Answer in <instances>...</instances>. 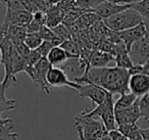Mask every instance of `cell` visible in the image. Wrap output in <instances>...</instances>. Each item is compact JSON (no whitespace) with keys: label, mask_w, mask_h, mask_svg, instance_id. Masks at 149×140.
<instances>
[{"label":"cell","mask_w":149,"mask_h":140,"mask_svg":"<svg viewBox=\"0 0 149 140\" xmlns=\"http://www.w3.org/2000/svg\"><path fill=\"white\" fill-rule=\"evenodd\" d=\"M131 75L127 69L120 66H105V68L90 69L86 75L74 78V82L78 84L93 83L105 89L112 95L126 94L130 92L129 83Z\"/></svg>","instance_id":"cell-1"},{"label":"cell","mask_w":149,"mask_h":140,"mask_svg":"<svg viewBox=\"0 0 149 140\" xmlns=\"http://www.w3.org/2000/svg\"><path fill=\"white\" fill-rule=\"evenodd\" d=\"M74 126L77 129L80 140H97L109 133L101 120L87 117L81 113L74 119Z\"/></svg>","instance_id":"cell-2"},{"label":"cell","mask_w":149,"mask_h":140,"mask_svg":"<svg viewBox=\"0 0 149 140\" xmlns=\"http://www.w3.org/2000/svg\"><path fill=\"white\" fill-rule=\"evenodd\" d=\"M0 49H1V64L4 68V78L0 87L6 90L8 87L17 84V78L13 74V62L15 46L8 37L2 36L0 42Z\"/></svg>","instance_id":"cell-3"},{"label":"cell","mask_w":149,"mask_h":140,"mask_svg":"<svg viewBox=\"0 0 149 140\" xmlns=\"http://www.w3.org/2000/svg\"><path fill=\"white\" fill-rule=\"evenodd\" d=\"M114 101L113 95L111 93L107 95L106 99L99 105H96L92 111L90 109H85L81 111L82 115L87 116L90 118H99L103 124L105 125L106 129L108 132L112 130L118 129V124L116 120V111H114Z\"/></svg>","instance_id":"cell-4"},{"label":"cell","mask_w":149,"mask_h":140,"mask_svg":"<svg viewBox=\"0 0 149 140\" xmlns=\"http://www.w3.org/2000/svg\"><path fill=\"white\" fill-rule=\"evenodd\" d=\"M145 20L137 13L136 10L130 8L113 15L107 20H104V24L108 29L114 32H122L125 30H129L136 26L140 25Z\"/></svg>","instance_id":"cell-5"},{"label":"cell","mask_w":149,"mask_h":140,"mask_svg":"<svg viewBox=\"0 0 149 140\" xmlns=\"http://www.w3.org/2000/svg\"><path fill=\"white\" fill-rule=\"evenodd\" d=\"M52 68L50 62H48L47 57H42L34 66H27L26 69V74L31 78L35 84L39 85L40 89L44 93L49 95L51 93L52 87L48 84L47 81V75L49 70Z\"/></svg>","instance_id":"cell-6"},{"label":"cell","mask_w":149,"mask_h":140,"mask_svg":"<svg viewBox=\"0 0 149 140\" xmlns=\"http://www.w3.org/2000/svg\"><path fill=\"white\" fill-rule=\"evenodd\" d=\"M79 95L82 98H89L93 105H99L106 99L109 94L108 91L101 88L100 86L93 83H86L80 84V88L78 89Z\"/></svg>","instance_id":"cell-7"},{"label":"cell","mask_w":149,"mask_h":140,"mask_svg":"<svg viewBox=\"0 0 149 140\" xmlns=\"http://www.w3.org/2000/svg\"><path fill=\"white\" fill-rule=\"evenodd\" d=\"M47 81L48 84L54 88V87H63L68 86L72 89L77 90L80 88V84L74 82L72 80H68L65 72L62 69L58 66H52L49 70L47 75Z\"/></svg>","instance_id":"cell-8"},{"label":"cell","mask_w":149,"mask_h":140,"mask_svg":"<svg viewBox=\"0 0 149 140\" xmlns=\"http://www.w3.org/2000/svg\"><path fill=\"white\" fill-rule=\"evenodd\" d=\"M144 23L146 25V34L140 41L134 44L130 52L134 56L133 62L137 64H144L149 52V20H145Z\"/></svg>","instance_id":"cell-9"},{"label":"cell","mask_w":149,"mask_h":140,"mask_svg":"<svg viewBox=\"0 0 149 140\" xmlns=\"http://www.w3.org/2000/svg\"><path fill=\"white\" fill-rule=\"evenodd\" d=\"M118 33L122 42L126 45L127 49L129 50V52H131L134 44L140 41L146 34V25L143 22L136 27L131 28L129 30H125V31L122 32H118Z\"/></svg>","instance_id":"cell-10"},{"label":"cell","mask_w":149,"mask_h":140,"mask_svg":"<svg viewBox=\"0 0 149 140\" xmlns=\"http://www.w3.org/2000/svg\"><path fill=\"white\" fill-rule=\"evenodd\" d=\"M141 116V111L139 108V98L133 105L123 111H116V120L118 127L123 125H131V124H136Z\"/></svg>","instance_id":"cell-11"},{"label":"cell","mask_w":149,"mask_h":140,"mask_svg":"<svg viewBox=\"0 0 149 140\" xmlns=\"http://www.w3.org/2000/svg\"><path fill=\"white\" fill-rule=\"evenodd\" d=\"M101 18L95 13V11H89L86 13L78 20L72 27L70 28V32H72V36L78 35V34L82 33L83 31H87L90 28L95 26L97 23L101 22Z\"/></svg>","instance_id":"cell-12"},{"label":"cell","mask_w":149,"mask_h":140,"mask_svg":"<svg viewBox=\"0 0 149 140\" xmlns=\"http://www.w3.org/2000/svg\"><path fill=\"white\" fill-rule=\"evenodd\" d=\"M130 92L136 95L138 98L149 92V76L144 74H138L131 76L129 83Z\"/></svg>","instance_id":"cell-13"},{"label":"cell","mask_w":149,"mask_h":140,"mask_svg":"<svg viewBox=\"0 0 149 140\" xmlns=\"http://www.w3.org/2000/svg\"><path fill=\"white\" fill-rule=\"evenodd\" d=\"M130 7L131 5H118L114 4L112 2H109V1H105L102 4H100L94 11L101 18L102 21H104V20L109 19V18L130 8Z\"/></svg>","instance_id":"cell-14"},{"label":"cell","mask_w":149,"mask_h":140,"mask_svg":"<svg viewBox=\"0 0 149 140\" xmlns=\"http://www.w3.org/2000/svg\"><path fill=\"white\" fill-rule=\"evenodd\" d=\"M114 62L116 66H120L123 69H131L135 64L133 60L130 56V52L127 49L126 45L123 42L116 44V52H114Z\"/></svg>","instance_id":"cell-15"},{"label":"cell","mask_w":149,"mask_h":140,"mask_svg":"<svg viewBox=\"0 0 149 140\" xmlns=\"http://www.w3.org/2000/svg\"><path fill=\"white\" fill-rule=\"evenodd\" d=\"M65 15L66 13L63 9L60 8L57 4L49 7L47 10V22H46V26L52 29V28L60 25L63 22Z\"/></svg>","instance_id":"cell-16"},{"label":"cell","mask_w":149,"mask_h":140,"mask_svg":"<svg viewBox=\"0 0 149 140\" xmlns=\"http://www.w3.org/2000/svg\"><path fill=\"white\" fill-rule=\"evenodd\" d=\"M111 62H114V56L110 53H107L105 51H102L100 49L94 50L91 57V64L90 66L93 68H105L107 64Z\"/></svg>","instance_id":"cell-17"},{"label":"cell","mask_w":149,"mask_h":140,"mask_svg":"<svg viewBox=\"0 0 149 140\" xmlns=\"http://www.w3.org/2000/svg\"><path fill=\"white\" fill-rule=\"evenodd\" d=\"M19 134L13 131V122L11 119L0 120V140H17Z\"/></svg>","instance_id":"cell-18"},{"label":"cell","mask_w":149,"mask_h":140,"mask_svg":"<svg viewBox=\"0 0 149 140\" xmlns=\"http://www.w3.org/2000/svg\"><path fill=\"white\" fill-rule=\"evenodd\" d=\"M47 60L52 66H57L68 60V56L66 51L61 46H54L48 54Z\"/></svg>","instance_id":"cell-19"},{"label":"cell","mask_w":149,"mask_h":140,"mask_svg":"<svg viewBox=\"0 0 149 140\" xmlns=\"http://www.w3.org/2000/svg\"><path fill=\"white\" fill-rule=\"evenodd\" d=\"M60 46L66 51L68 56V60H80V56H81V49H80V46L78 45V43L74 41V39L63 41Z\"/></svg>","instance_id":"cell-20"},{"label":"cell","mask_w":149,"mask_h":140,"mask_svg":"<svg viewBox=\"0 0 149 140\" xmlns=\"http://www.w3.org/2000/svg\"><path fill=\"white\" fill-rule=\"evenodd\" d=\"M137 99H138V97L131 92L120 95V98L114 103V111H123V109L128 108L136 102Z\"/></svg>","instance_id":"cell-21"},{"label":"cell","mask_w":149,"mask_h":140,"mask_svg":"<svg viewBox=\"0 0 149 140\" xmlns=\"http://www.w3.org/2000/svg\"><path fill=\"white\" fill-rule=\"evenodd\" d=\"M0 107H1V117L5 111H13L17 107V102L15 99H8L5 96V89L0 87Z\"/></svg>","instance_id":"cell-22"},{"label":"cell","mask_w":149,"mask_h":140,"mask_svg":"<svg viewBox=\"0 0 149 140\" xmlns=\"http://www.w3.org/2000/svg\"><path fill=\"white\" fill-rule=\"evenodd\" d=\"M39 34L44 41L52 42L55 46H60L62 44V42H63L60 38H58L56 36V34L53 32V30L51 28L47 27V26H42L39 31Z\"/></svg>","instance_id":"cell-23"},{"label":"cell","mask_w":149,"mask_h":140,"mask_svg":"<svg viewBox=\"0 0 149 140\" xmlns=\"http://www.w3.org/2000/svg\"><path fill=\"white\" fill-rule=\"evenodd\" d=\"M44 40L40 36L39 33H28L26 36L25 43L31 50H35L41 46Z\"/></svg>","instance_id":"cell-24"},{"label":"cell","mask_w":149,"mask_h":140,"mask_svg":"<svg viewBox=\"0 0 149 140\" xmlns=\"http://www.w3.org/2000/svg\"><path fill=\"white\" fill-rule=\"evenodd\" d=\"M131 8L136 10L144 20H149V0H140L131 4Z\"/></svg>","instance_id":"cell-25"},{"label":"cell","mask_w":149,"mask_h":140,"mask_svg":"<svg viewBox=\"0 0 149 140\" xmlns=\"http://www.w3.org/2000/svg\"><path fill=\"white\" fill-rule=\"evenodd\" d=\"M52 30H53V32L56 34V36H57L58 38H60L62 41L72 39V32H70V28H68L65 25H63V24H60V25L52 28Z\"/></svg>","instance_id":"cell-26"},{"label":"cell","mask_w":149,"mask_h":140,"mask_svg":"<svg viewBox=\"0 0 149 140\" xmlns=\"http://www.w3.org/2000/svg\"><path fill=\"white\" fill-rule=\"evenodd\" d=\"M139 108L143 119L149 122V92L139 98Z\"/></svg>","instance_id":"cell-27"},{"label":"cell","mask_w":149,"mask_h":140,"mask_svg":"<svg viewBox=\"0 0 149 140\" xmlns=\"http://www.w3.org/2000/svg\"><path fill=\"white\" fill-rule=\"evenodd\" d=\"M105 1H107V0H77L76 5L82 7V8L94 11L100 4H102Z\"/></svg>","instance_id":"cell-28"},{"label":"cell","mask_w":149,"mask_h":140,"mask_svg":"<svg viewBox=\"0 0 149 140\" xmlns=\"http://www.w3.org/2000/svg\"><path fill=\"white\" fill-rule=\"evenodd\" d=\"M33 21H35L36 23H38L40 26H46V22H47V13H45L44 10H39L35 11L33 13Z\"/></svg>","instance_id":"cell-29"},{"label":"cell","mask_w":149,"mask_h":140,"mask_svg":"<svg viewBox=\"0 0 149 140\" xmlns=\"http://www.w3.org/2000/svg\"><path fill=\"white\" fill-rule=\"evenodd\" d=\"M54 46L55 45H54L52 42L43 41V43L41 44V46H40L39 48H37V50L41 53V55L43 56V57H47L48 54H49V52L51 51V49L54 47Z\"/></svg>","instance_id":"cell-30"},{"label":"cell","mask_w":149,"mask_h":140,"mask_svg":"<svg viewBox=\"0 0 149 140\" xmlns=\"http://www.w3.org/2000/svg\"><path fill=\"white\" fill-rule=\"evenodd\" d=\"M42 26H40L38 23H36L35 21H32L29 25L27 26V33H39L40 29Z\"/></svg>","instance_id":"cell-31"},{"label":"cell","mask_w":149,"mask_h":140,"mask_svg":"<svg viewBox=\"0 0 149 140\" xmlns=\"http://www.w3.org/2000/svg\"><path fill=\"white\" fill-rule=\"evenodd\" d=\"M128 71H129V74H130L131 76H134V75H138V74H142L143 66H142V64H135L134 66H133L131 69H129Z\"/></svg>","instance_id":"cell-32"},{"label":"cell","mask_w":149,"mask_h":140,"mask_svg":"<svg viewBox=\"0 0 149 140\" xmlns=\"http://www.w3.org/2000/svg\"><path fill=\"white\" fill-rule=\"evenodd\" d=\"M109 2H112L114 4H118V5H131L133 3H136L140 0H107Z\"/></svg>","instance_id":"cell-33"},{"label":"cell","mask_w":149,"mask_h":140,"mask_svg":"<svg viewBox=\"0 0 149 140\" xmlns=\"http://www.w3.org/2000/svg\"><path fill=\"white\" fill-rule=\"evenodd\" d=\"M143 66V72L142 74L146 75V76H149V62H145L144 64H142Z\"/></svg>","instance_id":"cell-34"},{"label":"cell","mask_w":149,"mask_h":140,"mask_svg":"<svg viewBox=\"0 0 149 140\" xmlns=\"http://www.w3.org/2000/svg\"><path fill=\"white\" fill-rule=\"evenodd\" d=\"M97 140H112V138H111V136L109 135V133H108V134H106V135L100 137L99 139H97Z\"/></svg>","instance_id":"cell-35"},{"label":"cell","mask_w":149,"mask_h":140,"mask_svg":"<svg viewBox=\"0 0 149 140\" xmlns=\"http://www.w3.org/2000/svg\"><path fill=\"white\" fill-rule=\"evenodd\" d=\"M149 62V52H148V54H147V58H146V62Z\"/></svg>","instance_id":"cell-36"}]
</instances>
